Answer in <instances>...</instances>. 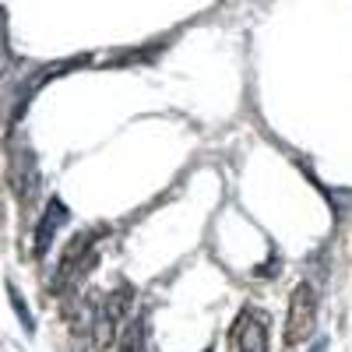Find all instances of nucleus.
Wrapping results in <instances>:
<instances>
[{
  "label": "nucleus",
  "instance_id": "1",
  "mask_svg": "<svg viewBox=\"0 0 352 352\" xmlns=\"http://www.w3.org/2000/svg\"><path fill=\"white\" fill-rule=\"evenodd\" d=\"M314 320H317V296L310 282H300L292 289V300H289V320H285V349H296L310 338L314 331Z\"/></svg>",
  "mask_w": 352,
  "mask_h": 352
},
{
  "label": "nucleus",
  "instance_id": "2",
  "mask_svg": "<svg viewBox=\"0 0 352 352\" xmlns=\"http://www.w3.org/2000/svg\"><path fill=\"white\" fill-rule=\"evenodd\" d=\"M232 345L240 352H268V314L243 310L232 328Z\"/></svg>",
  "mask_w": 352,
  "mask_h": 352
},
{
  "label": "nucleus",
  "instance_id": "3",
  "mask_svg": "<svg viewBox=\"0 0 352 352\" xmlns=\"http://www.w3.org/2000/svg\"><path fill=\"white\" fill-rule=\"evenodd\" d=\"M18 71L14 50H11V28H8V11L0 8V85H4L11 74Z\"/></svg>",
  "mask_w": 352,
  "mask_h": 352
}]
</instances>
